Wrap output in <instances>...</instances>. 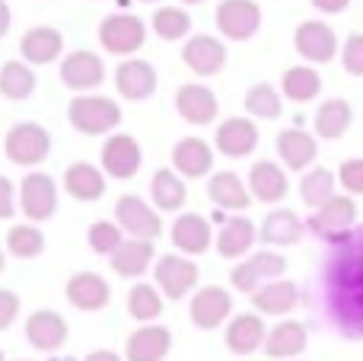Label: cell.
<instances>
[{"mask_svg": "<svg viewBox=\"0 0 363 361\" xmlns=\"http://www.w3.org/2000/svg\"><path fill=\"white\" fill-rule=\"evenodd\" d=\"M325 307L347 339H363V227L332 243L325 262Z\"/></svg>", "mask_w": 363, "mask_h": 361, "instance_id": "cell-1", "label": "cell"}, {"mask_svg": "<svg viewBox=\"0 0 363 361\" xmlns=\"http://www.w3.org/2000/svg\"><path fill=\"white\" fill-rule=\"evenodd\" d=\"M67 119L80 134L96 138V134H108L121 125V109L108 96H77L67 106Z\"/></svg>", "mask_w": 363, "mask_h": 361, "instance_id": "cell-2", "label": "cell"}, {"mask_svg": "<svg viewBox=\"0 0 363 361\" xmlns=\"http://www.w3.org/2000/svg\"><path fill=\"white\" fill-rule=\"evenodd\" d=\"M4 151L10 157V163L16 166H38L45 163V157L51 153V134L35 122H19L6 131Z\"/></svg>", "mask_w": 363, "mask_h": 361, "instance_id": "cell-3", "label": "cell"}, {"mask_svg": "<svg viewBox=\"0 0 363 361\" xmlns=\"http://www.w3.org/2000/svg\"><path fill=\"white\" fill-rule=\"evenodd\" d=\"M306 224L315 237H322L328 243H338L357 227V205H354L351 195H332L322 208L313 211V217Z\"/></svg>", "mask_w": 363, "mask_h": 361, "instance_id": "cell-4", "label": "cell"}, {"mask_svg": "<svg viewBox=\"0 0 363 361\" xmlns=\"http://www.w3.org/2000/svg\"><path fill=\"white\" fill-rule=\"evenodd\" d=\"M147 26L134 13H112L99 26V45L112 55H134L144 48Z\"/></svg>", "mask_w": 363, "mask_h": 361, "instance_id": "cell-5", "label": "cell"}, {"mask_svg": "<svg viewBox=\"0 0 363 361\" xmlns=\"http://www.w3.org/2000/svg\"><path fill=\"white\" fill-rule=\"evenodd\" d=\"M213 23L233 42H245L258 32L262 26V6L255 0H223L213 13Z\"/></svg>", "mask_w": 363, "mask_h": 361, "instance_id": "cell-6", "label": "cell"}, {"mask_svg": "<svg viewBox=\"0 0 363 361\" xmlns=\"http://www.w3.org/2000/svg\"><path fill=\"white\" fill-rule=\"evenodd\" d=\"M284 269H287V259H284L281 253H268V249H264V253H255L245 262H239V266L233 269L230 281L236 291L255 294L264 281H274L277 275H284Z\"/></svg>", "mask_w": 363, "mask_h": 361, "instance_id": "cell-7", "label": "cell"}, {"mask_svg": "<svg viewBox=\"0 0 363 361\" xmlns=\"http://www.w3.org/2000/svg\"><path fill=\"white\" fill-rule=\"evenodd\" d=\"M19 208L29 221H48L57 211V185L48 173H29L19 185Z\"/></svg>", "mask_w": 363, "mask_h": 361, "instance_id": "cell-8", "label": "cell"}, {"mask_svg": "<svg viewBox=\"0 0 363 361\" xmlns=\"http://www.w3.org/2000/svg\"><path fill=\"white\" fill-rule=\"evenodd\" d=\"M294 45L300 51V58H306L309 64H328L338 55V36L328 23H319V19H309V23H300L294 32Z\"/></svg>", "mask_w": 363, "mask_h": 361, "instance_id": "cell-9", "label": "cell"}, {"mask_svg": "<svg viewBox=\"0 0 363 361\" xmlns=\"http://www.w3.org/2000/svg\"><path fill=\"white\" fill-rule=\"evenodd\" d=\"M115 221L121 224V230H128L131 237H140V240H157L163 234L160 215L140 195H121L115 202Z\"/></svg>", "mask_w": 363, "mask_h": 361, "instance_id": "cell-10", "label": "cell"}, {"mask_svg": "<svg viewBox=\"0 0 363 361\" xmlns=\"http://www.w3.org/2000/svg\"><path fill=\"white\" fill-rule=\"evenodd\" d=\"M106 80V64L96 51L77 48L70 51L61 61V83L67 90H77V93H86V90H96Z\"/></svg>", "mask_w": 363, "mask_h": 361, "instance_id": "cell-11", "label": "cell"}, {"mask_svg": "<svg viewBox=\"0 0 363 361\" xmlns=\"http://www.w3.org/2000/svg\"><path fill=\"white\" fill-rule=\"evenodd\" d=\"M115 87H118V93L125 96V99L140 102L157 93V70H153V64L144 61V58H128V61H121L118 70H115Z\"/></svg>", "mask_w": 363, "mask_h": 361, "instance_id": "cell-12", "label": "cell"}, {"mask_svg": "<svg viewBox=\"0 0 363 361\" xmlns=\"http://www.w3.org/2000/svg\"><path fill=\"white\" fill-rule=\"evenodd\" d=\"M182 61L198 77H213V74H220L226 64V45L213 36H194V38H188L185 48H182Z\"/></svg>", "mask_w": 363, "mask_h": 361, "instance_id": "cell-13", "label": "cell"}, {"mask_svg": "<svg viewBox=\"0 0 363 361\" xmlns=\"http://www.w3.org/2000/svg\"><path fill=\"white\" fill-rule=\"evenodd\" d=\"M102 170L115 179H131L140 170V144L131 134L118 131L106 141L102 147Z\"/></svg>", "mask_w": 363, "mask_h": 361, "instance_id": "cell-14", "label": "cell"}, {"mask_svg": "<svg viewBox=\"0 0 363 361\" xmlns=\"http://www.w3.org/2000/svg\"><path fill=\"white\" fill-rule=\"evenodd\" d=\"M157 285L166 298L179 301L198 285V266L188 256H163L157 262Z\"/></svg>", "mask_w": 363, "mask_h": 361, "instance_id": "cell-15", "label": "cell"}, {"mask_svg": "<svg viewBox=\"0 0 363 361\" xmlns=\"http://www.w3.org/2000/svg\"><path fill=\"white\" fill-rule=\"evenodd\" d=\"M188 313H191L194 326H201V330H217V326L233 313V298L220 285H207L191 298Z\"/></svg>", "mask_w": 363, "mask_h": 361, "instance_id": "cell-16", "label": "cell"}, {"mask_svg": "<svg viewBox=\"0 0 363 361\" xmlns=\"http://www.w3.org/2000/svg\"><path fill=\"white\" fill-rule=\"evenodd\" d=\"M213 144H217V151L223 153V157H249L252 151L258 147V128L255 122L249 119H226L217 125V131H213Z\"/></svg>", "mask_w": 363, "mask_h": 361, "instance_id": "cell-17", "label": "cell"}, {"mask_svg": "<svg viewBox=\"0 0 363 361\" xmlns=\"http://www.w3.org/2000/svg\"><path fill=\"white\" fill-rule=\"evenodd\" d=\"M176 109L188 125H211L217 119V96L204 83H182L176 93Z\"/></svg>", "mask_w": 363, "mask_h": 361, "instance_id": "cell-18", "label": "cell"}, {"mask_svg": "<svg viewBox=\"0 0 363 361\" xmlns=\"http://www.w3.org/2000/svg\"><path fill=\"white\" fill-rule=\"evenodd\" d=\"M277 157L287 170H306L319 157V144L303 128H287V131L277 134Z\"/></svg>", "mask_w": 363, "mask_h": 361, "instance_id": "cell-19", "label": "cell"}, {"mask_svg": "<svg viewBox=\"0 0 363 361\" xmlns=\"http://www.w3.org/2000/svg\"><path fill=\"white\" fill-rule=\"evenodd\" d=\"M172 349V333L166 326H140L125 345L128 361H163Z\"/></svg>", "mask_w": 363, "mask_h": 361, "instance_id": "cell-20", "label": "cell"}, {"mask_svg": "<svg viewBox=\"0 0 363 361\" xmlns=\"http://www.w3.org/2000/svg\"><path fill=\"white\" fill-rule=\"evenodd\" d=\"M26 339L42 352H55L67 343V323L55 311H35L26 320Z\"/></svg>", "mask_w": 363, "mask_h": 361, "instance_id": "cell-21", "label": "cell"}, {"mask_svg": "<svg viewBox=\"0 0 363 361\" xmlns=\"http://www.w3.org/2000/svg\"><path fill=\"white\" fill-rule=\"evenodd\" d=\"M249 189L258 202L274 205L287 195L290 183H287V173H284L274 160H258V163H252V170H249Z\"/></svg>", "mask_w": 363, "mask_h": 361, "instance_id": "cell-22", "label": "cell"}, {"mask_svg": "<svg viewBox=\"0 0 363 361\" xmlns=\"http://www.w3.org/2000/svg\"><path fill=\"white\" fill-rule=\"evenodd\" d=\"M268 339V326L258 313H239L230 326H226V345H230L233 355H249L258 352Z\"/></svg>", "mask_w": 363, "mask_h": 361, "instance_id": "cell-23", "label": "cell"}, {"mask_svg": "<svg viewBox=\"0 0 363 361\" xmlns=\"http://www.w3.org/2000/svg\"><path fill=\"white\" fill-rule=\"evenodd\" d=\"M112 291H108V281L96 272H80L67 281V301L77 311H102L108 304Z\"/></svg>", "mask_w": 363, "mask_h": 361, "instance_id": "cell-24", "label": "cell"}, {"mask_svg": "<svg viewBox=\"0 0 363 361\" xmlns=\"http://www.w3.org/2000/svg\"><path fill=\"white\" fill-rule=\"evenodd\" d=\"M252 304H255L258 313L284 317V313H290L296 304H300V288H296L294 281H284V279L264 281V285L252 294Z\"/></svg>", "mask_w": 363, "mask_h": 361, "instance_id": "cell-25", "label": "cell"}, {"mask_svg": "<svg viewBox=\"0 0 363 361\" xmlns=\"http://www.w3.org/2000/svg\"><path fill=\"white\" fill-rule=\"evenodd\" d=\"M172 166L188 179H201L213 170V151L201 138H182L172 151Z\"/></svg>", "mask_w": 363, "mask_h": 361, "instance_id": "cell-26", "label": "cell"}, {"mask_svg": "<svg viewBox=\"0 0 363 361\" xmlns=\"http://www.w3.org/2000/svg\"><path fill=\"white\" fill-rule=\"evenodd\" d=\"M19 51H23V58L29 64H51L61 58L64 36L57 29H51V26H32L23 36V42H19Z\"/></svg>", "mask_w": 363, "mask_h": 361, "instance_id": "cell-27", "label": "cell"}, {"mask_svg": "<svg viewBox=\"0 0 363 361\" xmlns=\"http://www.w3.org/2000/svg\"><path fill=\"white\" fill-rule=\"evenodd\" d=\"M207 195H211L213 205L220 208H230V211H245L252 205V189H245L242 179L236 173L223 170V173H213L211 183H207Z\"/></svg>", "mask_w": 363, "mask_h": 361, "instance_id": "cell-28", "label": "cell"}, {"mask_svg": "<svg viewBox=\"0 0 363 361\" xmlns=\"http://www.w3.org/2000/svg\"><path fill=\"white\" fill-rule=\"evenodd\" d=\"M64 189L70 198L77 202H96V198L106 195V176L96 170L93 163H70L64 173Z\"/></svg>", "mask_w": 363, "mask_h": 361, "instance_id": "cell-29", "label": "cell"}, {"mask_svg": "<svg viewBox=\"0 0 363 361\" xmlns=\"http://www.w3.org/2000/svg\"><path fill=\"white\" fill-rule=\"evenodd\" d=\"M303 227H306V224L300 221V215H296V211L277 208V211H271V215L262 221V234H258V237H262L268 247H294V243H300Z\"/></svg>", "mask_w": 363, "mask_h": 361, "instance_id": "cell-30", "label": "cell"}, {"mask_svg": "<svg viewBox=\"0 0 363 361\" xmlns=\"http://www.w3.org/2000/svg\"><path fill=\"white\" fill-rule=\"evenodd\" d=\"M213 234L207 217L201 215H182L176 224H172V243L176 249H182L185 256H201L207 247H211Z\"/></svg>", "mask_w": 363, "mask_h": 361, "instance_id": "cell-31", "label": "cell"}, {"mask_svg": "<svg viewBox=\"0 0 363 361\" xmlns=\"http://www.w3.org/2000/svg\"><path fill=\"white\" fill-rule=\"evenodd\" d=\"M351 122H354V109L347 99H325L315 109V134L325 141L345 138Z\"/></svg>", "mask_w": 363, "mask_h": 361, "instance_id": "cell-32", "label": "cell"}, {"mask_svg": "<svg viewBox=\"0 0 363 361\" xmlns=\"http://www.w3.org/2000/svg\"><path fill=\"white\" fill-rule=\"evenodd\" d=\"M150 262H153V240H140V237L121 243L112 253V269L121 279H138V275H144Z\"/></svg>", "mask_w": 363, "mask_h": 361, "instance_id": "cell-33", "label": "cell"}, {"mask_svg": "<svg viewBox=\"0 0 363 361\" xmlns=\"http://www.w3.org/2000/svg\"><path fill=\"white\" fill-rule=\"evenodd\" d=\"M252 243H255V224L249 217H230L217 234V253L223 259H239L252 249Z\"/></svg>", "mask_w": 363, "mask_h": 361, "instance_id": "cell-34", "label": "cell"}, {"mask_svg": "<svg viewBox=\"0 0 363 361\" xmlns=\"http://www.w3.org/2000/svg\"><path fill=\"white\" fill-rule=\"evenodd\" d=\"M306 349V326L296 323V320H284L264 339V352L271 358H296Z\"/></svg>", "mask_w": 363, "mask_h": 361, "instance_id": "cell-35", "label": "cell"}, {"mask_svg": "<svg viewBox=\"0 0 363 361\" xmlns=\"http://www.w3.org/2000/svg\"><path fill=\"white\" fill-rule=\"evenodd\" d=\"M281 90L290 102H313L322 93V77L319 70H313L309 64H296V68L284 70Z\"/></svg>", "mask_w": 363, "mask_h": 361, "instance_id": "cell-36", "label": "cell"}, {"mask_svg": "<svg viewBox=\"0 0 363 361\" xmlns=\"http://www.w3.org/2000/svg\"><path fill=\"white\" fill-rule=\"evenodd\" d=\"M150 195H153V205H157L160 211H179L188 198V189L172 170H157L153 173Z\"/></svg>", "mask_w": 363, "mask_h": 361, "instance_id": "cell-37", "label": "cell"}, {"mask_svg": "<svg viewBox=\"0 0 363 361\" xmlns=\"http://www.w3.org/2000/svg\"><path fill=\"white\" fill-rule=\"evenodd\" d=\"M0 93L6 99H29L35 93V74H32L29 64L23 61H6L0 68Z\"/></svg>", "mask_w": 363, "mask_h": 361, "instance_id": "cell-38", "label": "cell"}, {"mask_svg": "<svg viewBox=\"0 0 363 361\" xmlns=\"http://www.w3.org/2000/svg\"><path fill=\"white\" fill-rule=\"evenodd\" d=\"M335 185H338V176H335L332 170H325V166H315V170H309L306 176H303L300 198L315 211V208H322V205H325L332 195H338V192H335Z\"/></svg>", "mask_w": 363, "mask_h": 361, "instance_id": "cell-39", "label": "cell"}, {"mask_svg": "<svg viewBox=\"0 0 363 361\" xmlns=\"http://www.w3.org/2000/svg\"><path fill=\"white\" fill-rule=\"evenodd\" d=\"M245 109H249L252 119H281L284 112V102H281V93H277L271 83H255V87H249V93H245Z\"/></svg>", "mask_w": 363, "mask_h": 361, "instance_id": "cell-40", "label": "cell"}, {"mask_svg": "<svg viewBox=\"0 0 363 361\" xmlns=\"http://www.w3.org/2000/svg\"><path fill=\"white\" fill-rule=\"evenodd\" d=\"M6 249L16 259H35L45 249V234L35 224H16V227L6 230Z\"/></svg>", "mask_w": 363, "mask_h": 361, "instance_id": "cell-41", "label": "cell"}, {"mask_svg": "<svg viewBox=\"0 0 363 361\" xmlns=\"http://www.w3.org/2000/svg\"><path fill=\"white\" fill-rule=\"evenodd\" d=\"M153 32L166 42H179L191 32V16H188L182 6H160L153 13Z\"/></svg>", "mask_w": 363, "mask_h": 361, "instance_id": "cell-42", "label": "cell"}, {"mask_svg": "<svg viewBox=\"0 0 363 361\" xmlns=\"http://www.w3.org/2000/svg\"><path fill=\"white\" fill-rule=\"evenodd\" d=\"M128 311H131L134 320L147 323V320H157L163 313V298L153 285H134L131 294H128Z\"/></svg>", "mask_w": 363, "mask_h": 361, "instance_id": "cell-43", "label": "cell"}, {"mask_svg": "<svg viewBox=\"0 0 363 361\" xmlns=\"http://www.w3.org/2000/svg\"><path fill=\"white\" fill-rule=\"evenodd\" d=\"M86 240H89V247H93V253H108L112 256L115 249L121 247V227L118 224H112V221H96L93 227H89Z\"/></svg>", "mask_w": 363, "mask_h": 361, "instance_id": "cell-44", "label": "cell"}, {"mask_svg": "<svg viewBox=\"0 0 363 361\" xmlns=\"http://www.w3.org/2000/svg\"><path fill=\"white\" fill-rule=\"evenodd\" d=\"M341 64L351 77H363V32H351L341 48Z\"/></svg>", "mask_w": 363, "mask_h": 361, "instance_id": "cell-45", "label": "cell"}, {"mask_svg": "<svg viewBox=\"0 0 363 361\" xmlns=\"http://www.w3.org/2000/svg\"><path fill=\"white\" fill-rule=\"evenodd\" d=\"M338 183L345 185L347 195H363V157H351L341 163Z\"/></svg>", "mask_w": 363, "mask_h": 361, "instance_id": "cell-46", "label": "cell"}, {"mask_svg": "<svg viewBox=\"0 0 363 361\" xmlns=\"http://www.w3.org/2000/svg\"><path fill=\"white\" fill-rule=\"evenodd\" d=\"M16 313H19V298L13 291H6V288H0V330H6L16 320Z\"/></svg>", "mask_w": 363, "mask_h": 361, "instance_id": "cell-47", "label": "cell"}, {"mask_svg": "<svg viewBox=\"0 0 363 361\" xmlns=\"http://www.w3.org/2000/svg\"><path fill=\"white\" fill-rule=\"evenodd\" d=\"M16 215V195H13V183L6 176H0V221Z\"/></svg>", "mask_w": 363, "mask_h": 361, "instance_id": "cell-48", "label": "cell"}, {"mask_svg": "<svg viewBox=\"0 0 363 361\" xmlns=\"http://www.w3.org/2000/svg\"><path fill=\"white\" fill-rule=\"evenodd\" d=\"M313 6L322 13H345L351 6V0H313Z\"/></svg>", "mask_w": 363, "mask_h": 361, "instance_id": "cell-49", "label": "cell"}, {"mask_svg": "<svg viewBox=\"0 0 363 361\" xmlns=\"http://www.w3.org/2000/svg\"><path fill=\"white\" fill-rule=\"evenodd\" d=\"M10 32V6H6V0H0V38Z\"/></svg>", "mask_w": 363, "mask_h": 361, "instance_id": "cell-50", "label": "cell"}, {"mask_svg": "<svg viewBox=\"0 0 363 361\" xmlns=\"http://www.w3.org/2000/svg\"><path fill=\"white\" fill-rule=\"evenodd\" d=\"M86 361H121V355H115V352L102 349V352H93V355H86Z\"/></svg>", "mask_w": 363, "mask_h": 361, "instance_id": "cell-51", "label": "cell"}, {"mask_svg": "<svg viewBox=\"0 0 363 361\" xmlns=\"http://www.w3.org/2000/svg\"><path fill=\"white\" fill-rule=\"evenodd\" d=\"M182 4H191V6H198V4H204V0H182Z\"/></svg>", "mask_w": 363, "mask_h": 361, "instance_id": "cell-52", "label": "cell"}, {"mask_svg": "<svg viewBox=\"0 0 363 361\" xmlns=\"http://www.w3.org/2000/svg\"><path fill=\"white\" fill-rule=\"evenodd\" d=\"M0 272H4V253H0Z\"/></svg>", "mask_w": 363, "mask_h": 361, "instance_id": "cell-53", "label": "cell"}, {"mask_svg": "<svg viewBox=\"0 0 363 361\" xmlns=\"http://www.w3.org/2000/svg\"><path fill=\"white\" fill-rule=\"evenodd\" d=\"M0 361H4V352H0Z\"/></svg>", "mask_w": 363, "mask_h": 361, "instance_id": "cell-54", "label": "cell"}, {"mask_svg": "<svg viewBox=\"0 0 363 361\" xmlns=\"http://www.w3.org/2000/svg\"><path fill=\"white\" fill-rule=\"evenodd\" d=\"M144 4H153V0H144Z\"/></svg>", "mask_w": 363, "mask_h": 361, "instance_id": "cell-55", "label": "cell"}]
</instances>
